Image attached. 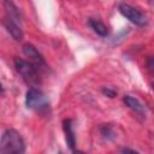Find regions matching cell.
<instances>
[{
    "label": "cell",
    "instance_id": "obj_1",
    "mask_svg": "<svg viewBox=\"0 0 154 154\" xmlns=\"http://www.w3.org/2000/svg\"><path fill=\"white\" fill-rule=\"evenodd\" d=\"M0 150L1 154H24L25 144L20 134L14 129H6L1 135Z\"/></svg>",
    "mask_w": 154,
    "mask_h": 154
},
{
    "label": "cell",
    "instance_id": "obj_2",
    "mask_svg": "<svg viewBox=\"0 0 154 154\" xmlns=\"http://www.w3.org/2000/svg\"><path fill=\"white\" fill-rule=\"evenodd\" d=\"M14 63V67L16 71L20 75V77L23 78V81L35 87L36 84L40 83V78H38V70L30 63V61H25L23 59L19 58H14L13 60Z\"/></svg>",
    "mask_w": 154,
    "mask_h": 154
},
{
    "label": "cell",
    "instance_id": "obj_3",
    "mask_svg": "<svg viewBox=\"0 0 154 154\" xmlns=\"http://www.w3.org/2000/svg\"><path fill=\"white\" fill-rule=\"evenodd\" d=\"M25 105L30 109L43 111L48 108V100L40 89L36 87H30L25 94Z\"/></svg>",
    "mask_w": 154,
    "mask_h": 154
},
{
    "label": "cell",
    "instance_id": "obj_4",
    "mask_svg": "<svg viewBox=\"0 0 154 154\" xmlns=\"http://www.w3.org/2000/svg\"><path fill=\"white\" fill-rule=\"evenodd\" d=\"M118 10L126 19H129L131 23H134L136 25L141 26V25H144L147 23L146 16L141 11H138L136 7H134V6H131L126 2H120L118 5Z\"/></svg>",
    "mask_w": 154,
    "mask_h": 154
},
{
    "label": "cell",
    "instance_id": "obj_5",
    "mask_svg": "<svg viewBox=\"0 0 154 154\" xmlns=\"http://www.w3.org/2000/svg\"><path fill=\"white\" fill-rule=\"evenodd\" d=\"M23 53L26 58H29L30 63L37 69V70H41V69H45L46 67V63H45V59L42 57V54L30 43H25L23 46Z\"/></svg>",
    "mask_w": 154,
    "mask_h": 154
},
{
    "label": "cell",
    "instance_id": "obj_6",
    "mask_svg": "<svg viewBox=\"0 0 154 154\" xmlns=\"http://www.w3.org/2000/svg\"><path fill=\"white\" fill-rule=\"evenodd\" d=\"M2 25L5 26L6 31L16 40V41H22L23 37H24V34H23V30L20 28V25L18 23H16L14 20H12L11 18L8 17H5L2 19Z\"/></svg>",
    "mask_w": 154,
    "mask_h": 154
},
{
    "label": "cell",
    "instance_id": "obj_7",
    "mask_svg": "<svg viewBox=\"0 0 154 154\" xmlns=\"http://www.w3.org/2000/svg\"><path fill=\"white\" fill-rule=\"evenodd\" d=\"M4 7L6 11V17L11 18L12 20H14L16 23L20 24L22 23V14L20 11L18 10V7L12 2V1H4Z\"/></svg>",
    "mask_w": 154,
    "mask_h": 154
},
{
    "label": "cell",
    "instance_id": "obj_8",
    "mask_svg": "<svg viewBox=\"0 0 154 154\" xmlns=\"http://www.w3.org/2000/svg\"><path fill=\"white\" fill-rule=\"evenodd\" d=\"M63 128H64V132H65V140L66 143L69 144L70 149L75 148V135H73V130H72V122L71 119H65L63 122Z\"/></svg>",
    "mask_w": 154,
    "mask_h": 154
},
{
    "label": "cell",
    "instance_id": "obj_9",
    "mask_svg": "<svg viewBox=\"0 0 154 154\" xmlns=\"http://www.w3.org/2000/svg\"><path fill=\"white\" fill-rule=\"evenodd\" d=\"M123 100H124V103H125L130 109H132L134 112L140 113V114H143V113H144V106H143V105L141 103V101L137 100L136 97L130 96V95H125Z\"/></svg>",
    "mask_w": 154,
    "mask_h": 154
},
{
    "label": "cell",
    "instance_id": "obj_10",
    "mask_svg": "<svg viewBox=\"0 0 154 154\" xmlns=\"http://www.w3.org/2000/svg\"><path fill=\"white\" fill-rule=\"evenodd\" d=\"M88 23H89V26L94 30V32H96L99 36H101V37H106V36L108 35V28H107L106 24L102 23L101 20L90 18Z\"/></svg>",
    "mask_w": 154,
    "mask_h": 154
},
{
    "label": "cell",
    "instance_id": "obj_11",
    "mask_svg": "<svg viewBox=\"0 0 154 154\" xmlns=\"http://www.w3.org/2000/svg\"><path fill=\"white\" fill-rule=\"evenodd\" d=\"M102 93L106 94L108 97H114V96L117 95V93H116L113 89H109V88H103V89H102Z\"/></svg>",
    "mask_w": 154,
    "mask_h": 154
},
{
    "label": "cell",
    "instance_id": "obj_12",
    "mask_svg": "<svg viewBox=\"0 0 154 154\" xmlns=\"http://www.w3.org/2000/svg\"><path fill=\"white\" fill-rule=\"evenodd\" d=\"M122 154H138V153H137L136 150H132V149H130V148H125V149H123Z\"/></svg>",
    "mask_w": 154,
    "mask_h": 154
},
{
    "label": "cell",
    "instance_id": "obj_13",
    "mask_svg": "<svg viewBox=\"0 0 154 154\" xmlns=\"http://www.w3.org/2000/svg\"><path fill=\"white\" fill-rule=\"evenodd\" d=\"M75 154H85V153H83V152H79V150H77V152H75Z\"/></svg>",
    "mask_w": 154,
    "mask_h": 154
},
{
    "label": "cell",
    "instance_id": "obj_14",
    "mask_svg": "<svg viewBox=\"0 0 154 154\" xmlns=\"http://www.w3.org/2000/svg\"><path fill=\"white\" fill-rule=\"evenodd\" d=\"M58 154H64V153H61V152H58Z\"/></svg>",
    "mask_w": 154,
    "mask_h": 154
},
{
    "label": "cell",
    "instance_id": "obj_15",
    "mask_svg": "<svg viewBox=\"0 0 154 154\" xmlns=\"http://www.w3.org/2000/svg\"><path fill=\"white\" fill-rule=\"evenodd\" d=\"M152 4H153V5H154V1H153V2H152Z\"/></svg>",
    "mask_w": 154,
    "mask_h": 154
},
{
    "label": "cell",
    "instance_id": "obj_16",
    "mask_svg": "<svg viewBox=\"0 0 154 154\" xmlns=\"http://www.w3.org/2000/svg\"><path fill=\"white\" fill-rule=\"evenodd\" d=\"M153 90H154V85H153Z\"/></svg>",
    "mask_w": 154,
    "mask_h": 154
}]
</instances>
